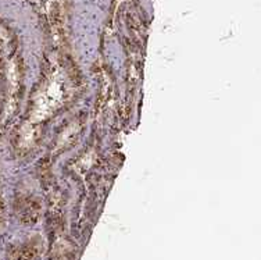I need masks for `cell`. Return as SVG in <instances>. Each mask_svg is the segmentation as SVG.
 Listing matches in <instances>:
<instances>
[{
  "instance_id": "cell-1",
  "label": "cell",
  "mask_w": 261,
  "mask_h": 260,
  "mask_svg": "<svg viewBox=\"0 0 261 260\" xmlns=\"http://www.w3.org/2000/svg\"><path fill=\"white\" fill-rule=\"evenodd\" d=\"M38 244H27V245L17 248L10 253L9 260H36L38 257Z\"/></svg>"
}]
</instances>
